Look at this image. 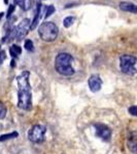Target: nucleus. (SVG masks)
I'll list each match as a JSON object with an SVG mask.
<instances>
[{"label": "nucleus", "instance_id": "1", "mask_svg": "<svg viewBox=\"0 0 137 154\" xmlns=\"http://www.w3.org/2000/svg\"><path fill=\"white\" fill-rule=\"evenodd\" d=\"M30 73L28 71L22 72L17 77L18 81V107L22 110L30 111L32 109V94L29 83Z\"/></svg>", "mask_w": 137, "mask_h": 154}, {"label": "nucleus", "instance_id": "2", "mask_svg": "<svg viewBox=\"0 0 137 154\" xmlns=\"http://www.w3.org/2000/svg\"><path fill=\"white\" fill-rule=\"evenodd\" d=\"M73 57L70 54L60 53L55 60V68L57 72L63 76H71L74 74Z\"/></svg>", "mask_w": 137, "mask_h": 154}, {"label": "nucleus", "instance_id": "3", "mask_svg": "<svg viewBox=\"0 0 137 154\" xmlns=\"http://www.w3.org/2000/svg\"><path fill=\"white\" fill-rule=\"evenodd\" d=\"M38 34L43 41L52 42L56 40L59 34V29L53 22H44L38 28Z\"/></svg>", "mask_w": 137, "mask_h": 154}, {"label": "nucleus", "instance_id": "4", "mask_svg": "<svg viewBox=\"0 0 137 154\" xmlns=\"http://www.w3.org/2000/svg\"><path fill=\"white\" fill-rule=\"evenodd\" d=\"M119 68L126 75H135L136 58L130 54H123L119 57Z\"/></svg>", "mask_w": 137, "mask_h": 154}, {"label": "nucleus", "instance_id": "5", "mask_svg": "<svg viewBox=\"0 0 137 154\" xmlns=\"http://www.w3.org/2000/svg\"><path fill=\"white\" fill-rule=\"evenodd\" d=\"M46 133V128L41 125H35L31 128L28 133V139L32 143H42L44 141V135Z\"/></svg>", "mask_w": 137, "mask_h": 154}, {"label": "nucleus", "instance_id": "6", "mask_svg": "<svg viewBox=\"0 0 137 154\" xmlns=\"http://www.w3.org/2000/svg\"><path fill=\"white\" fill-rule=\"evenodd\" d=\"M30 26H31V21L29 19H23L18 26L16 27L17 28V36L16 39L17 40H22L25 36L28 34V32L30 31Z\"/></svg>", "mask_w": 137, "mask_h": 154}, {"label": "nucleus", "instance_id": "7", "mask_svg": "<svg viewBox=\"0 0 137 154\" xmlns=\"http://www.w3.org/2000/svg\"><path fill=\"white\" fill-rule=\"evenodd\" d=\"M94 128H96V135L101 138L104 141H109L111 137V131L108 126L105 125H101V123H96L94 125Z\"/></svg>", "mask_w": 137, "mask_h": 154}, {"label": "nucleus", "instance_id": "8", "mask_svg": "<svg viewBox=\"0 0 137 154\" xmlns=\"http://www.w3.org/2000/svg\"><path fill=\"white\" fill-rule=\"evenodd\" d=\"M89 88L91 89V91L93 93H97L101 89L102 86V80L99 77V75H92L89 78Z\"/></svg>", "mask_w": 137, "mask_h": 154}, {"label": "nucleus", "instance_id": "9", "mask_svg": "<svg viewBox=\"0 0 137 154\" xmlns=\"http://www.w3.org/2000/svg\"><path fill=\"white\" fill-rule=\"evenodd\" d=\"M41 4L40 2H37V5H36V12H35V16H34V20L31 22V26H30V30H33L36 28L37 24H38L39 20L41 18Z\"/></svg>", "mask_w": 137, "mask_h": 154}, {"label": "nucleus", "instance_id": "10", "mask_svg": "<svg viewBox=\"0 0 137 154\" xmlns=\"http://www.w3.org/2000/svg\"><path fill=\"white\" fill-rule=\"evenodd\" d=\"M119 8L124 11H129V12H133V14H136V5L132 2H128V1H123L119 3Z\"/></svg>", "mask_w": 137, "mask_h": 154}, {"label": "nucleus", "instance_id": "11", "mask_svg": "<svg viewBox=\"0 0 137 154\" xmlns=\"http://www.w3.org/2000/svg\"><path fill=\"white\" fill-rule=\"evenodd\" d=\"M128 148L130 149L133 153H136V148H137V142H136V136L135 134H131L128 140Z\"/></svg>", "mask_w": 137, "mask_h": 154}, {"label": "nucleus", "instance_id": "12", "mask_svg": "<svg viewBox=\"0 0 137 154\" xmlns=\"http://www.w3.org/2000/svg\"><path fill=\"white\" fill-rule=\"evenodd\" d=\"M14 2L21 7V9H23L25 11H28L31 7V0H14Z\"/></svg>", "mask_w": 137, "mask_h": 154}, {"label": "nucleus", "instance_id": "13", "mask_svg": "<svg viewBox=\"0 0 137 154\" xmlns=\"http://www.w3.org/2000/svg\"><path fill=\"white\" fill-rule=\"evenodd\" d=\"M9 51H11V54L12 58H17L19 54H22V48H20L19 45L14 44V45H11V48H9Z\"/></svg>", "mask_w": 137, "mask_h": 154}, {"label": "nucleus", "instance_id": "14", "mask_svg": "<svg viewBox=\"0 0 137 154\" xmlns=\"http://www.w3.org/2000/svg\"><path fill=\"white\" fill-rule=\"evenodd\" d=\"M18 136H19V134L17 133V131H14V133H11V134H6V135H1L0 136V142L9 140V139H14Z\"/></svg>", "mask_w": 137, "mask_h": 154}, {"label": "nucleus", "instance_id": "15", "mask_svg": "<svg viewBox=\"0 0 137 154\" xmlns=\"http://www.w3.org/2000/svg\"><path fill=\"white\" fill-rule=\"evenodd\" d=\"M24 48L27 49L28 51H34V44H33V41L30 40V39H27L24 43Z\"/></svg>", "mask_w": 137, "mask_h": 154}, {"label": "nucleus", "instance_id": "16", "mask_svg": "<svg viewBox=\"0 0 137 154\" xmlns=\"http://www.w3.org/2000/svg\"><path fill=\"white\" fill-rule=\"evenodd\" d=\"M74 22V17H67V18L64 19L63 21V25L65 28H69Z\"/></svg>", "mask_w": 137, "mask_h": 154}, {"label": "nucleus", "instance_id": "17", "mask_svg": "<svg viewBox=\"0 0 137 154\" xmlns=\"http://www.w3.org/2000/svg\"><path fill=\"white\" fill-rule=\"evenodd\" d=\"M6 116V107L4 106L3 103L0 102V119L5 118Z\"/></svg>", "mask_w": 137, "mask_h": 154}, {"label": "nucleus", "instance_id": "18", "mask_svg": "<svg viewBox=\"0 0 137 154\" xmlns=\"http://www.w3.org/2000/svg\"><path fill=\"white\" fill-rule=\"evenodd\" d=\"M55 11V7L53 5H49V6H46V14H44V17H46V18H49V16H51L52 14Z\"/></svg>", "mask_w": 137, "mask_h": 154}, {"label": "nucleus", "instance_id": "19", "mask_svg": "<svg viewBox=\"0 0 137 154\" xmlns=\"http://www.w3.org/2000/svg\"><path fill=\"white\" fill-rule=\"evenodd\" d=\"M14 9H16V5H14V4H11V5H9L8 11H7V18H11L12 12L14 11Z\"/></svg>", "mask_w": 137, "mask_h": 154}, {"label": "nucleus", "instance_id": "20", "mask_svg": "<svg viewBox=\"0 0 137 154\" xmlns=\"http://www.w3.org/2000/svg\"><path fill=\"white\" fill-rule=\"evenodd\" d=\"M129 113L132 114L133 116H136V114H137V109H136V106H132L129 108Z\"/></svg>", "mask_w": 137, "mask_h": 154}, {"label": "nucleus", "instance_id": "21", "mask_svg": "<svg viewBox=\"0 0 137 154\" xmlns=\"http://www.w3.org/2000/svg\"><path fill=\"white\" fill-rule=\"evenodd\" d=\"M6 59V54H5V51H0V64H2L3 63V61Z\"/></svg>", "mask_w": 137, "mask_h": 154}, {"label": "nucleus", "instance_id": "22", "mask_svg": "<svg viewBox=\"0 0 137 154\" xmlns=\"http://www.w3.org/2000/svg\"><path fill=\"white\" fill-rule=\"evenodd\" d=\"M11 67H14V66H16V63H14V60H12V61H11Z\"/></svg>", "mask_w": 137, "mask_h": 154}, {"label": "nucleus", "instance_id": "23", "mask_svg": "<svg viewBox=\"0 0 137 154\" xmlns=\"http://www.w3.org/2000/svg\"><path fill=\"white\" fill-rule=\"evenodd\" d=\"M3 14H4V12H0V20L2 19V17H3Z\"/></svg>", "mask_w": 137, "mask_h": 154}, {"label": "nucleus", "instance_id": "24", "mask_svg": "<svg viewBox=\"0 0 137 154\" xmlns=\"http://www.w3.org/2000/svg\"><path fill=\"white\" fill-rule=\"evenodd\" d=\"M4 3H5V4L8 3V0H4Z\"/></svg>", "mask_w": 137, "mask_h": 154}]
</instances>
